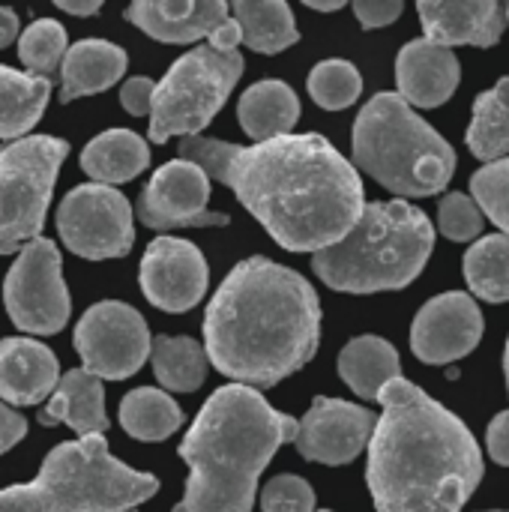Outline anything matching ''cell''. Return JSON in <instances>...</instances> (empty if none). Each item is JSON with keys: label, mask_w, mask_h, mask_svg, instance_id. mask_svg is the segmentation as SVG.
Instances as JSON below:
<instances>
[{"label": "cell", "mask_w": 509, "mask_h": 512, "mask_svg": "<svg viewBox=\"0 0 509 512\" xmlns=\"http://www.w3.org/2000/svg\"><path fill=\"white\" fill-rule=\"evenodd\" d=\"M210 177L186 159L165 162L156 168L150 183L138 198V216L147 228H207L228 225L225 213L207 210Z\"/></svg>", "instance_id": "13"}, {"label": "cell", "mask_w": 509, "mask_h": 512, "mask_svg": "<svg viewBox=\"0 0 509 512\" xmlns=\"http://www.w3.org/2000/svg\"><path fill=\"white\" fill-rule=\"evenodd\" d=\"M309 9H318V12H336L342 9V0H333V3H321V0H306Z\"/></svg>", "instance_id": "44"}, {"label": "cell", "mask_w": 509, "mask_h": 512, "mask_svg": "<svg viewBox=\"0 0 509 512\" xmlns=\"http://www.w3.org/2000/svg\"><path fill=\"white\" fill-rule=\"evenodd\" d=\"M486 447H489V456L509 468V411L498 414L492 423H489V432H486Z\"/></svg>", "instance_id": "39"}, {"label": "cell", "mask_w": 509, "mask_h": 512, "mask_svg": "<svg viewBox=\"0 0 509 512\" xmlns=\"http://www.w3.org/2000/svg\"><path fill=\"white\" fill-rule=\"evenodd\" d=\"M504 18H507V24H509V6H504Z\"/></svg>", "instance_id": "46"}, {"label": "cell", "mask_w": 509, "mask_h": 512, "mask_svg": "<svg viewBox=\"0 0 509 512\" xmlns=\"http://www.w3.org/2000/svg\"><path fill=\"white\" fill-rule=\"evenodd\" d=\"M126 18L159 42H195L210 36L225 18L222 0H135L126 6Z\"/></svg>", "instance_id": "19"}, {"label": "cell", "mask_w": 509, "mask_h": 512, "mask_svg": "<svg viewBox=\"0 0 509 512\" xmlns=\"http://www.w3.org/2000/svg\"><path fill=\"white\" fill-rule=\"evenodd\" d=\"M153 81L150 78H129L123 87H120V105L129 111V114H135V117H141V114H147L150 111V102H153Z\"/></svg>", "instance_id": "38"}, {"label": "cell", "mask_w": 509, "mask_h": 512, "mask_svg": "<svg viewBox=\"0 0 509 512\" xmlns=\"http://www.w3.org/2000/svg\"><path fill=\"white\" fill-rule=\"evenodd\" d=\"M459 78H462V66L453 48H441L426 39H411L396 57L399 96L411 108L444 105L456 93Z\"/></svg>", "instance_id": "18"}, {"label": "cell", "mask_w": 509, "mask_h": 512, "mask_svg": "<svg viewBox=\"0 0 509 512\" xmlns=\"http://www.w3.org/2000/svg\"><path fill=\"white\" fill-rule=\"evenodd\" d=\"M240 51H213L210 45L183 54L168 75L153 87L150 141L162 144L171 135H198L231 96L243 75Z\"/></svg>", "instance_id": "8"}, {"label": "cell", "mask_w": 509, "mask_h": 512, "mask_svg": "<svg viewBox=\"0 0 509 512\" xmlns=\"http://www.w3.org/2000/svg\"><path fill=\"white\" fill-rule=\"evenodd\" d=\"M237 45H240V27H237V21L228 15V18L210 33V48L228 54V51H237Z\"/></svg>", "instance_id": "41"}, {"label": "cell", "mask_w": 509, "mask_h": 512, "mask_svg": "<svg viewBox=\"0 0 509 512\" xmlns=\"http://www.w3.org/2000/svg\"><path fill=\"white\" fill-rule=\"evenodd\" d=\"M483 219H486V216L480 213L477 201H474L471 195H465V192H450V195L441 201V207H438V225H441V231H444L450 240H456V243H465V240L480 237Z\"/></svg>", "instance_id": "35"}, {"label": "cell", "mask_w": 509, "mask_h": 512, "mask_svg": "<svg viewBox=\"0 0 509 512\" xmlns=\"http://www.w3.org/2000/svg\"><path fill=\"white\" fill-rule=\"evenodd\" d=\"M180 159L234 189L237 201L288 252H321L360 219L366 198L357 168L315 132L282 135L252 147L183 138Z\"/></svg>", "instance_id": "1"}, {"label": "cell", "mask_w": 509, "mask_h": 512, "mask_svg": "<svg viewBox=\"0 0 509 512\" xmlns=\"http://www.w3.org/2000/svg\"><path fill=\"white\" fill-rule=\"evenodd\" d=\"M504 375H507V390H509V339H507V351H504Z\"/></svg>", "instance_id": "45"}, {"label": "cell", "mask_w": 509, "mask_h": 512, "mask_svg": "<svg viewBox=\"0 0 509 512\" xmlns=\"http://www.w3.org/2000/svg\"><path fill=\"white\" fill-rule=\"evenodd\" d=\"M126 512H132V510H126Z\"/></svg>", "instance_id": "49"}, {"label": "cell", "mask_w": 509, "mask_h": 512, "mask_svg": "<svg viewBox=\"0 0 509 512\" xmlns=\"http://www.w3.org/2000/svg\"><path fill=\"white\" fill-rule=\"evenodd\" d=\"M24 435H27V420L18 411L0 405V456L6 450H12Z\"/></svg>", "instance_id": "40"}, {"label": "cell", "mask_w": 509, "mask_h": 512, "mask_svg": "<svg viewBox=\"0 0 509 512\" xmlns=\"http://www.w3.org/2000/svg\"><path fill=\"white\" fill-rule=\"evenodd\" d=\"M294 435L297 420L267 405L258 390H216L180 444L189 480L174 512H252L261 471Z\"/></svg>", "instance_id": "4"}, {"label": "cell", "mask_w": 509, "mask_h": 512, "mask_svg": "<svg viewBox=\"0 0 509 512\" xmlns=\"http://www.w3.org/2000/svg\"><path fill=\"white\" fill-rule=\"evenodd\" d=\"M228 12L240 27V42L261 54H279L300 42L294 12L282 0H237Z\"/></svg>", "instance_id": "26"}, {"label": "cell", "mask_w": 509, "mask_h": 512, "mask_svg": "<svg viewBox=\"0 0 509 512\" xmlns=\"http://www.w3.org/2000/svg\"><path fill=\"white\" fill-rule=\"evenodd\" d=\"M261 510L264 512H315V489L297 477L282 474L270 480L261 492Z\"/></svg>", "instance_id": "36"}, {"label": "cell", "mask_w": 509, "mask_h": 512, "mask_svg": "<svg viewBox=\"0 0 509 512\" xmlns=\"http://www.w3.org/2000/svg\"><path fill=\"white\" fill-rule=\"evenodd\" d=\"M57 6L69 15H96L102 9L99 0H57Z\"/></svg>", "instance_id": "43"}, {"label": "cell", "mask_w": 509, "mask_h": 512, "mask_svg": "<svg viewBox=\"0 0 509 512\" xmlns=\"http://www.w3.org/2000/svg\"><path fill=\"white\" fill-rule=\"evenodd\" d=\"M366 483L378 512H462L483 480L468 426L417 384L396 378L378 396Z\"/></svg>", "instance_id": "3"}, {"label": "cell", "mask_w": 509, "mask_h": 512, "mask_svg": "<svg viewBox=\"0 0 509 512\" xmlns=\"http://www.w3.org/2000/svg\"><path fill=\"white\" fill-rule=\"evenodd\" d=\"M432 249L435 228L423 210L408 201H375L339 243L312 255V267L333 291H399L423 273Z\"/></svg>", "instance_id": "5"}, {"label": "cell", "mask_w": 509, "mask_h": 512, "mask_svg": "<svg viewBox=\"0 0 509 512\" xmlns=\"http://www.w3.org/2000/svg\"><path fill=\"white\" fill-rule=\"evenodd\" d=\"M375 414L369 408L318 396L306 417L297 423V453L321 465H348L354 462L375 432Z\"/></svg>", "instance_id": "16"}, {"label": "cell", "mask_w": 509, "mask_h": 512, "mask_svg": "<svg viewBox=\"0 0 509 512\" xmlns=\"http://www.w3.org/2000/svg\"><path fill=\"white\" fill-rule=\"evenodd\" d=\"M360 93H363V78L357 66L348 60H324L309 72V96L327 111H342L354 105Z\"/></svg>", "instance_id": "33"}, {"label": "cell", "mask_w": 509, "mask_h": 512, "mask_svg": "<svg viewBox=\"0 0 509 512\" xmlns=\"http://www.w3.org/2000/svg\"><path fill=\"white\" fill-rule=\"evenodd\" d=\"M66 156L69 144L54 135L0 144V255H12L39 237Z\"/></svg>", "instance_id": "9"}, {"label": "cell", "mask_w": 509, "mask_h": 512, "mask_svg": "<svg viewBox=\"0 0 509 512\" xmlns=\"http://www.w3.org/2000/svg\"><path fill=\"white\" fill-rule=\"evenodd\" d=\"M207 261L201 249L180 237H159L141 258V291L150 306L180 315L198 306L207 291Z\"/></svg>", "instance_id": "14"}, {"label": "cell", "mask_w": 509, "mask_h": 512, "mask_svg": "<svg viewBox=\"0 0 509 512\" xmlns=\"http://www.w3.org/2000/svg\"><path fill=\"white\" fill-rule=\"evenodd\" d=\"M18 36V15L9 6H0V48H6Z\"/></svg>", "instance_id": "42"}, {"label": "cell", "mask_w": 509, "mask_h": 512, "mask_svg": "<svg viewBox=\"0 0 509 512\" xmlns=\"http://www.w3.org/2000/svg\"><path fill=\"white\" fill-rule=\"evenodd\" d=\"M318 512H330V510H318Z\"/></svg>", "instance_id": "47"}, {"label": "cell", "mask_w": 509, "mask_h": 512, "mask_svg": "<svg viewBox=\"0 0 509 512\" xmlns=\"http://www.w3.org/2000/svg\"><path fill=\"white\" fill-rule=\"evenodd\" d=\"M237 117L252 141H273L294 135L300 120V99L285 81H258L240 96Z\"/></svg>", "instance_id": "23"}, {"label": "cell", "mask_w": 509, "mask_h": 512, "mask_svg": "<svg viewBox=\"0 0 509 512\" xmlns=\"http://www.w3.org/2000/svg\"><path fill=\"white\" fill-rule=\"evenodd\" d=\"M150 165V147L132 129H108L81 150V168L102 186L129 183Z\"/></svg>", "instance_id": "25"}, {"label": "cell", "mask_w": 509, "mask_h": 512, "mask_svg": "<svg viewBox=\"0 0 509 512\" xmlns=\"http://www.w3.org/2000/svg\"><path fill=\"white\" fill-rule=\"evenodd\" d=\"M120 426L135 441H165L183 426V411L165 390L138 387L120 402Z\"/></svg>", "instance_id": "29"}, {"label": "cell", "mask_w": 509, "mask_h": 512, "mask_svg": "<svg viewBox=\"0 0 509 512\" xmlns=\"http://www.w3.org/2000/svg\"><path fill=\"white\" fill-rule=\"evenodd\" d=\"M57 231L66 249L87 261L123 258L135 243L132 207L126 195L102 183L75 186L60 201Z\"/></svg>", "instance_id": "11"}, {"label": "cell", "mask_w": 509, "mask_h": 512, "mask_svg": "<svg viewBox=\"0 0 509 512\" xmlns=\"http://www.w3.org/2000/svg\"><path fill=\"white\" fill-rule=\"evenodd\" d=\"M483 339V312L465 291L432 297L414 318L411 351L429 366H447L468 357Z\"/></svg>", "instance_id": "15"}, {"label": "cell", "mask_w": 509, "mask_h": 512, "mask_svg": "<svg viewBox=\"0 0 509 512\" xmlns=\"http://www.w3.org/2000/svg\"><path fill=\"white\" fill-rule=\"evenodd\" d=\"M417 15L423 21L426 42L441 45V48H453V45L489 48L507 30L504 6L495 0H462V3L420 0Z\"/></svg>", "instance_id": "17"}, {"label": "cell", "mask_w": 509, "mask_h": 512, "mask_svg": "<svg viewBox=\"0 0 509 512\" xmlns=\"http://www.w3.org/2000/svg\"><path fill=\"white\" fill-rule=\"evenodd\" d=\"M354 162L396 195L426 198L447 189L456 150L399 93L372 96L354 123Z\"/></svg>", "instance_id": "7"}, {"label": "cell", "mask_w": 509, "mask_h": 512, "mask_svg": "<svg viewBox=\"0 0 509 512\" xmlns=\"http://www.w3.org/2000/svg\"><path fill=\"white\" fill-rule=\"evenodd\" d=\"M156 381L171 393H192L207 381V351L189 336H159L150 342Z\"/></svg>", "instance_id": "28"}, {"label": "cell", "mask_w": 509, "mask_h": 512, "mask_svg": "<svg viewBox=\"0 0 509 512\" xmlns=\"http://www.w3.org/2000/svg\"><path fill=\"white\" fill-rule=\"evenodd\" d=\"M39 420L42 423H66L81 438L102 435L108 429L102 381L96 375H90L87 369L66 372L57 381V387H54L48 405L42 408Z\"/></svg>", "instance_id": "21"}, {"label": "cell", "mask_w": 509, "mask_h": 512, "mask_svg": "<svg viewBox=\"0 0 509 512\" xmlns=\"http://www.w3.org/2000/svg\"><path fill=\"white\" fill-rule=\"evenodd\" d=\"M156 492L153 474L117 462L105 435H87L54 447L33 483L3 489L0 512H126Z\"/></svg>", "instance_id": "6"}, {"label": "cell", "mask_w": 509, "mask_h": 512, "mask_svg": "<svg viewBox=\"0 0 509 512\" xmlns=\"http://www.w3.org/2000/svg\"><path fill=\"white\" fill-rule=\"evenodd\" d=\"M354 12L366 30L372 27H387L402 15V0H357Z\"/></svg>", "instance_id": "37"}, {"label": "cell", "mask_w": 509, "mask_h": 512, "mask_svg": "<svg viewBox=\"0 0 509 512\" xmlns=\"http://www.w3.org/2000/svg\"><path fill=\"white\" fill-rule=\"evenodd\" d=\"M18 57L33 75L51 81V75L60 72V63L66 57V30H63V24L54 21V18L33 21L18 39Z\"/></svg>", "instance_id": "32"}, {"label": "cell", "mask_w": 509, "mask_h": 512, "mask_svg": "<svg viewBox=\"0 0 509 512\" xmlns=\"http://www.w3.org/2000/svg\"><path fill=\"white\" fill-rule=\"evenodd\" d=\"M468 147L486 165L509 156V78H501L492 90L477 96Z\"/></svg>", "instance_id": "30"}, {"label": "cell", "mask_w": 509, "mask_h": 512, "mask_svg": "<svg viewBox=\"0 0 509 512\" xmlns=\"http://www.w3.org/2000/svg\"><path fill=\"white\" fill-rule=\"evenodd\" d=\"M471 198L477 201L480 213L509 237V159L489 162L471 177Z\"/></svg>", "instance_id": "34"}, {"label": "cell", "mask_w": 509, "mask_h": 512, "mask_svg": "<svg viewBox=\"0 0 509 512\" xmlns=\"http://www.w3.org/2000/svg\"><path fill=\"white\" fill-rule=\"evenodd\" d=\"M75 351L99 381L132 378L150 354V330L141 312L126 303H96L75 324Z\"/></svg>", "instance_id": "12"}, {"label": "cell", "mask_w": 509, "mask_h": 512, "mask_svg": "<svg viewBox=\"0 0 509 512\" xmlns=\"http://www.w3.org/2000/svg\"><path fill=\"white\" fill-rule=\"evenodd\" d=\"M465 282L486 303H509L507 234H489L465 252Z\"/></svg>", "instance_id": "31"}, {"label": "cell", "mask_w": 509, "mask_h": 512, "mask_svg": "<svg viewBox=\"0 0 509 512\" xmlns=\"http://www.w3.org/2000/svg\"><path fill=\"white\" fill-rule=\"evenodd\" d=\"M60 252L51 240L27 243L3 279V303L12 324L33 336L60 333L69 321V291L60 273Z\"/></svg>", "instance_id": "10"}, {"label": "cell", "mask_w": 509, "mask_h": 512, "mask_svg": "<svg viewBox=\"0 0 509 512\" xmlns=\"http://www.w3.org/2000/svg\"><path fill=\"white\" fill-rule=\"evenodd\" d=\"M51 96V81L0 66V138H27Z\"/></svg>", "instance_id": "27"}, {"label": "cell", "mask_w": 509, "mask_h": 512, "mask_svg": "<svg viewBox=\"0 0 509 512\" xmlns=\"http://www.w3.org/2000/svg\"><path fill=\"white\" fill-rule=\"evenodd\" d=\"M60 366L51 348L36 339H0V399L9 405H39L54 393Z\"/></svg>", "instance_id": "20"}, {"label": "cell", "mask_w": 509, "mask_h": 512, "mask_svg": "<svg viewBox=\"0 0 509 512\" xmlns=\"http://www.w3.org/2000/svg\"><path fill=\"white\" fill-rule=\"evenodd\" d=\"M339 375L342 381L366 402H378L381 390L402 378L399 351L381 336H360L348 342L339 354Z\"/></svg>", "instance_id": "24"}, {"label": "cell", "mask_w": 509, "mask_h": 512, "mask_svg": "<svg viewBox=\"0 0 509 512\" xmlns=\"http://www.w3.org/2000/svg\"><path fill=\"white\" fill-rule=\"evenodd\" d=\"M501 512H509V510H501Z\"/></svg>", "instance_id": "48"}, {"label": "cell", "mask_w": 509, "mask_h": 512, "mask_svg": "<svg viewBox=\"0 0 509 512\" xmlns=\"http://www.w3.org/2000/svg\"><path fill=\"white\" fill-rule=\"evenodd\" d=\"M321 342L315 288L270 258L240 261L204 315V351L225 378L264 390L300 372Z\"/></svg>", "instance_id": "2"}, {"label": "cell", "mask_w": 509, "mask_h": 512, "mask_svg": "<svg viewBox=\"0 0 509 512\" xmlns=\"http://www.w3.org/2000/svg\"><path fill=\"white\" fill-rule=\"evenodd\" d=\"M126 51L105 39H81L72 48H66V57L60 63L63 90L60 102H72L78 96H90L99 90H108L117 84L126 72Z\"/></svg>", "instance_id": "22"}]
</instances>
